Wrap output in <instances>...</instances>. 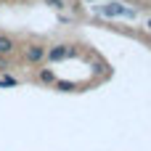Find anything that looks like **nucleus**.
<instances>
[{"instance_id": "2", "label": "nucleus", "mask_w": 151, "mask_h": 151, "mask_svg": "<svg viewBox=\"0 0 151 151\" xmlns=\"http://www.w3.org/2000/svg\"><path fill=\"white\" fill-rule=\"evenodd\" d=\"M16 50V42H13V37H8V35H0V56H11Z\"/></svg>"}, {"instance_id": "3", "label": "nucleus", "mask_w": 151, "mask_h": 151, "mask_svg": "<svg viewBox=\"0 0 151 151\" xmlns=\"http://www.w3.org/2000/svg\"><path fill=\"white\" fill-rule=\"evenodd\" d=\"M37 82H42V85H56V72H53V69H40V72H37Z\"/></svg>"}, {"instance_id": "4", "label": "nucleus", "mask_w": 151, "mask_h": 151, "mask_svg": "<svg viewBox=\"0 0 151 151\" xmlns=\"http://www.w3.org/2000/svg\"><path fill=\"white\" fill-rule=\"evenodd\" d=\"M45 3H50L53 8H64V3H61V0H45Z\"/></svg>"}, {"instance_id": "1", "label": "nucleus", "mask_w": 151, "mask_h": 151, "mask_svg": "<svg viewBox=\"0 0 151 151\" xmlns=\"http://www.w3.org/2000/svg\"><path fill=\"white\" fill-rule=\"evenodd\" d=\"M45 53H48V45H42V42H29L27 48H24V61L27 64H42L45 61Z\"/></svg>"}, {"instance_id": "5", "label": "nucleus", "mask_w": 151, "mask_h": 151, "mask_svg": "<svg viewBox=\"0 0 151 151\" xmlns=\"http://www.w3.org/2000/svg\"><path fill=\"white\" fill-rule=\"evenodd\" d=\"M149 27H151V19H149Z\"/></svg>"}]
</instances>
